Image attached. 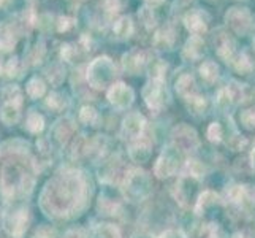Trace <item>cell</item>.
<instances>
[{
	"label": "cell",
	"mask_w": 255,
	"mask_h": 238,
	"mask_svg": "<svg viewBox=\"0 0 255 238\" xmlns=\"http://www.w3.org/2000/svg\"><path fill=\"white\" fill-rule=\"evenodd\" d=\"M87 181L81 172L67 170L52 178L41 194V207L48 215L67 216L84 204Z\"/></svg>",
	"instance_id": "6da1fadb"
},
{
	"label": "cell",
	"mask_w": 255,
	"mask_h": 238,
	"mask_svg": "<svg viewBox=\"0 0 255 238\" xmlns=\"http://www.w3.org/2000/svg\"><path fill=\"white\" fill-rule=\"evenodd\" d=\"M114 76H116V67L107 56L92 60L91 65L87 67V83L95 89H103V87L111 86Z\"/></svg>",
	"instance_id": "7a4b0ae2"
},
{
	"label": "cell",
	"mask_w": 255,
	"mask_h": 238,
	"mask_svg": "<svg viewBox=\"0 0 255 238\" xmlns=\"http://www.w3.org/2000/svg\"><path fill=\"white\" fill-rule=\"evenodd\" d=\"M124 192L126 197L133 202L146 199L151 192V183H149L147 175L141 170H130L124 178Z\"/></svg>",
	"instance_id": "3957f363"
},
{
	"label": "cell",
	"mask_w": 255,
	"mask_h": 238,
	"mask_svg": "<svg viewBox=\"0 0 255 238\" xmlns=\"http://www.w3.org/2000/svg\"><path fill=\"white\" fill-rule=\"evenodd\" d=\"M143 97L146 105L154 111H160L166 100H168V92H166L165 86H163V79H151L143 91Z\"/></svg>",
	"instance_id": "277c9868"
},
{
	"label": "cell",
	"mask_w": 255,
	"mask_h": 238,
	"mask_svg": "<svg viewBox=\"0 0 255 238\" xmlns=\"http://www.w3.org/2000/svg\"><path fill=\"white\" fill-rule=\"evenodd\" d=\"M178 164H179V153L174 146H168L162 153L159 157L155 167H154V173L157 178H168L176 170H178Z\"/></svg>",
	"instance_id": "5b68a950"
},
{
	"label": "cell",
	"mask_w": 255,
	"mask_h": 238,
	"mask_svg": "<svg viewBox=\"0 0 255 238\" xmlns=\"http://www.w3.org/2000/svg\"><path fill=\"white\" fill-rule=\"evenodd\" d=\"M171 137L174 148L181 149V151H195L200 145L197 132L186 124H179L178 127H174Z\"/></svg>",
	"instance_id": "8992f818"
},
{
	"label": "cell",
	"mask_w": 255,
	"mask_h": 238,
	"mask_svg": "<svg viewBox=\"0 0 255 238\" xmlns=\"http://www.w3.org/2000/svg\"><path fill=\"white\" fill-rule=\"evenodd\" d=\"M133 91L130 89V87L124 83H114L111 84L110 91H108V99L110 102L114 105L116 108H128L131 103H133Z\"/></svg>",
	"instance_id": "52a82bcc"
},
{
	"label": "cell",
	"mask_w": 255,
	"mask_h": 238,
	"mask_svg": "<svg viewBox=\"0 0 255 238\" xmlns=\"http://www.w3.org/2000/svg\"><path fill=\"white\" fill-rule=\"evenodd\" d=\"M146 127V119L139 113H130L122 122V135L126 138H141Z\"/></svg>",
	"instance_id": "ba28073f"
},
{
	"label": "cell",
	"mask_w": 255,
	"mask_h": 238,
	"mask_svg": "<svg viewBox=\"0 0 255 238\" xmlns=\"http://www.w3.org/2000/svg\"><path fill=\"white\" fill-rule=\"evenodd\" d=\"M27 223H29L27 210L22 208L5 218V229L8 231V234L13 235L14 238H21L22 234L25 232V229H27Z\"/></svg>",
	"instance_id": "9c48e42d"
},
{
	"label": "cell",
	"mask_w": 255,
	"mask_h": 238,
	"mask_svg": "<svg viewBox=\"0 0 255 238\" xmlns=\"http://www.w3.org/2000/svg\"><path fill=\"white\" fill-rule=\"evenodd\" d=\"M227 24L240 33H244L251 25V14L246 8H232L225 16Z\"/></svg>",
	"instance_id": "30bf717a"
},
{
	"label": "cell",
	"mask_w": 255,
	"mask_h": 238,
	"mask_svg": "<svg viewBox=\"0 0 255 238\" xmlns=\"http://www.w3.org/2000/svg\"><path fill=\"white\" fill-rule=\"evenodd\" d=\"M147 62L146 59V52L141 49H133L128 51L127 54L122 56V67H124L126 72H128L130 75H135L141 70Z\"/></svg>",
	"instance_id": "8fae6325"
},
{
	"label": "cell",
	"mask_w": 255,
	"mask_h": 238,
	"mask_svg": "<svg viewBox=\"0 0 255 238\" xmlns=\"http://www.w3.org/2000/svg\"><path fill=\"white\" fill-rule=\"evenodd\" d=\"M184 24H186L187 30L192 35H197V37H200V35L206 30V22H205L203 16H201L200 11H190V13H187L186 17H184Z\"/></svg>",
	"instance_id": "7c38bea8"
},
{
	"label": "cell",
	"mask_w": 255,
	"mask_h": 238,
	"mask_svg": "<svg viewBox=\"0 0 255 238\" xmlns=\"http://www.w3.org/2000/svg\"><path fill=\"white\" fill-rule=\"evenodd\" d=\"M201 54H203V40L197 37V35H192L182 49V56L186 59L193 60V59H198Z\"/></svg>",
	"instance_id": "4fadbf2b"
},
{
	"label": "cell",
	"mask_w": 255,
	"mask_h": 238,
	"mask_svg": "<svg viewBox=\"0 0 255 238\" xmlns=\"http://www.w3.org/2000/svg\"><path fill=\"white\" fill-rule=\"evenodd\" d=\"M176 91H178L184 99H189V97L195 95L197 92V84H195V79L190 73H186L179 76V79L176 81Z\"/></svg>",
	"instance_id": "5bb4252c"
},
{
	"label": "cell",
	"mask_w": 255,
	"mask_h": 238,
	"mask_svg": "<svg viewBox=\"0 0 255 238\" xmlns=\"http://www.w3.org/2000/svg\"><path fill=\"white\" fill-rule=\"evenodd\" d=\"M130 157L135 162H146L151 157V145H149V142L138 138V142L130 148Z\"/></svg>",
	"instance_id": "9a60e30c"
},
{
	"label": "cell",
	"mask_w": 255,
	"mask_h": 238,
	"mask_svg": "<svg viewBox=\"0 0 255 238\" xmlns=\"http://www.w3.org/2000/svg\"><path fill=\"white\" fill-rule=\"evenodd\" d=\"M219 196L213 191H205L203 194H200L198 196V200H197V205H195V213L197 215H203L205 211L209 208V207H214L219 204Z\"/></svg>",
	"instance_id": "2e32d148"
},
{
	"label": "cell",
	"mask_w": 255,
	"mask_h": 238,
	"mask_svg": "<svg viewBox=\"0 0 255 238\" xmlns=\"http://www.w3.org/2000/svg\"><path fill=\"white\" fill-rule=\"evenodd\" d=\"M73 130H75V126H73L72 119L70 118L60 119V121H57V124L54 127V137L59 140L60 143H65L67 140L72 137Z\"/></svg>",
	"instance_id": "e0dca14e"
},
{
	"label": "cell",
	"mask_w": 255,
	"mask_h": 238,
	"mask_svg": "<svg viewBox=\"0 0 255 238\" xmlns=\"http://www.w3.org/2000/svg\"><path fill=\"white\" fill-rule=\"evenodd\" d=\"M133 29L135 27H133V22H131L130 16H121L113 25V30L119 38H128L130 35L133 33Z\"/></svg>",
	"instance_id": "ac0fdd59"
},
{
	"label": "cell",
	"mask_w": 255,
	"mask_h": 238,
	"mask_svg": "<svg viewBox=\"0 0 255 238\" xmlns=\"http://www.w3.org/2000/svg\"><path fill=\"white\" fill-rule=\"evenodd\" d=\"M0 119H2L5 124H14L19 119V107L14 103H10V102H5L2 105V108H0Z\"/></svg>",
	"instance_id": "d6986e66"
},
{
	"label": "cell",
	"mask_w": 255,
	"mask_h": 238,
	"mask_svg": "<svg viewBox=\"0 0 255 238\" xmlns=\"http://www.w3.org/2000/svg\"><path fill=\"white\" fill-rule=\"evenodd\" d=\"M174 41V32L170 29V27H165V29H160L154 35V45L160 49H165V48H170Z\"/></svg>",
	"instance_id": "ffe728a7"
},
{
	"label": "cell",
	"mask_w": 255,
	"mask_h": 238,
	"mask_svg": "<svg viewBox=\"0 0 255 238\" xmlns=\"http://www.w3.org/2000/svg\"><path fill=\"white\" fill-rule=\"evenodd\" d=\"M25 91H27L29 97H32V99H40V97L46 92L45 81L35 76V78H32L30 81L27 83V87H25Z\"/></svg>",
	"instance_id": "44dd1931"
},
{
	"label": "cell",
	"mask_w": 255,
	"mask_h": 238,
	"mask_svg": "<svg viewBox=\"0 0 255 238\" xmlns=\"http://www.w3.org/2000/svg\"><path fill=\"white\" fill-rule=\"evenodd\" d=\"M184 175L190 176V178L200 180L201 176L205 175V167L198 161H195V159H190V161L186 162V167H184Z\"/></svg>",
	"instance_id": "7402d4cb"
},
{
	"label": "cell",
	"mask_w": 255,
	"mask_h": 238,
	"mask_svg": "<svg viewBox=\"0 0 255 238\" xmlns=\"http://www.w3.org/2000/svg\"><path fill=\"white\" fill-rule=\"evenodd\" d=\"M200 73L208 83H213L219 76V67L216 65V62H213V60H206V62H203V65L200 67Z\"/></svg>",
	"instance_id": "603a6c76"
},
{
	"label": "cell",
	"mask_w": 255,
	"mask_h": 238,
	"mask_svg": "<svg viewBox=\"0 0 255 238\" xmlns=\"http://www.w3.org/2000/svg\"><path fill=\"white\" fill-rule=\"evenodd\" d=\"M94 238H121V232L118 227L111 224H103L95 229Z\"/></svg>",
	"instance_id": "cb8c5ba5"
},
{
	"label": "cell",
	"mask_w": 255,
	"mask_h": 238,
	"mask_svg": "<svg viewBox=\"0 0 255 238\" xmlns=\"http://www.w3.org/2000/svg\"><path fill=\"white\" fill-rule=\"evenodd\" d=\"M25 126H27V129L32 134H38V132H41L43 127H45V119H43V116L37 111H30L27 116V124Z\"/></svg>",
	"instance_id": "d4e9b609"
},
{
	"label": "cell",
	"mask_w": 255,
	"mask_h": 238,
	"mask_svg": "<svg viewBox=\"0 0 255 238\" xmlns=\"http://www.w3.org/2000/svg\"><path fill=\"white\" fill-rule=\"evenodd\" d=\"M46 105L51 108V110H56V111H60V110H64L68 102L65 100V97L64 95H60L57 92H52L49 94V97L46 99Z\"/></svg>",
	"instance_id": "484cf974"
},
{
	"label": "cell",
	"mask_w": 255,
	"mask_h": 238,
	"mask_svg": "<svg viewBox=\"0 0 255 238\" xmlns=\"http://www.w3.org/2000/svg\"><path fill=\"white\" fill-rule=\"evenodd\" d=\"M3 95H5L6 102L14 103V105H17V107H19L21 102H22V92L17 86H8L3 92Z\"/></svg>",
	"instance_id": "4316f807"
},
{
	"label": "cell",
	"mask_w": 255,
	"mask_h": 238,
	"mask_svg": "<svg viewBox=\"0 0 255 238\" xmlns=\"http://www.w3.org/2000/svg\"><path fill=\"white\" fill-rule=\"evenodd\" d=\"M138 16L147 29H152L155 25V16H154V11L151 6H143L141 10H139Z\"/></svg>",
	"instance_id": "83f0119b"
},
{
	"label": "cell",
	"mask_w": 255,
	"mask_h": 238,
	"mask_svg": "<svg viewBox=\"0 0 255 238\" xmlns=\"http://www.w3.org/2000/svg\"><path fill=\"white\" fill-rule=\"evenodd\" d=\"M227 197L233 204H241L246 197V186H232L227 191Z\"/></svg>",
	"instance_id": "f1b7e54d"
},
{
	"label": "cell",
	"mask_w": 255,
	"mask_h": 238,
	"mask_svg": "<svg viewBox=\"0 0 255 238\" xmlns=\"http://www.w3.org/2000/svg\"><path fill=\"white\" fill-rule=\"evenodd\" d=\"M80 119L84 124H95V122L99 121V113L92 107H83L80 111Z\"/></svg>",
	"instance_id": "f546056e"
},
{
	"label": "cell",
	"mask_w": 255,
	"mask_h": 238,
	"mask_svg": "<svg viewBox=\"0 0 255 238\" xmlns=\"http://www.w3.org/2000/svg\"><path fill=\"white\" fill-rule=\"evenodd\" d=\"M65 78V70L60 67V65H52L49 70H48V79L52 83V84H60L64 81Z\"/></svg>",
	"instance_id": "4dcf8cb0"
},
{
	"label": "cell",
	"mask_w": 255,
	"mask_h": 238,
	"mask_svg": "<svg viewBox=\"0 0 255 238\" xmlns=\"http://www.w3.org/2000/svg\"><path fill=\"white\" fill-rule=\"evenodd\" d=\"M187 102H189V108L192 110V111H195V113H201L205 110V107H206V102H205V99L203 97H200V95H192V97H189V99H186Z\"/></svg>",
	"instance_id": "1f68e13d"
},
{
	"label": "cell",
	"mask_w": 255,
	"mask_h": 238,
	"mask_svg": "<svg viewBox=\"0 0 255 238\" xmlns=\"http://www.w3.org/2000/svg\"><path fill=\"white\" fill-rule=\"evenodd\" d=\"M208 138L211 140V142H214V143H219L222 140V127H221L219 122H213V124L209 126Z\"/></svg>",
	"instance_id": "d6a6232c"
},
{
	"label": "cell",
	"mask_w": 255,
	"mask_h": 238,
	"mask_svg": "<svg viewBox=\"0 0 255 238\" xmlns=\"http://www.w3.org/2000/svg\"><path fill=\"white\" fill-rule=\"evenodd\" d=\"M235 68L238 70V72H241V73H248L249 70L252 68V64H251V60L248 59V56L241 54V56H238V59L235 60Z\"/></svg>",
	"instance_id": "836d02e7"
},
{
	"label": "cell",
	"mask_w": 255,
	"mask_h": 238,
	"mask_svg": "<svg viewBox=\"0 0 255 238\" xmlns=\"http://www.w3.org/2000/svg\"><path fill=\"white\" fill-rule=\"evenodd\" d=\"M241 122L248 129H255V110H246L240 116Z\"/></svg>",
	"instance_id": "e575fe53"
},
{
	"label": "cell",
	"mask_w": 255,
	"mask_h": 238,
	"mask_svg": "<svg viewBox=\"0 0 255 238\" xmlns=\"http://www.w3.org/2000/svg\"><path fill=\"white\" fill-rule=\"evenodd\" d=\"M105 11H107V14L110 16H114L118 14L121 11V0H105Z\"/></svg>",
	"instance_id": "d590c367"
},
{
	"label": "cell",
	"mask_w": 255,
	"mask_h": 238,
	"mask_svg": "<svg viewBox=\"0 0 255 238\" xmlns=\"http://www.w3.org/2000/svg\"><path fill=\"white\" fill-rule=\"evenodd\" d=\"M73 19H70V17L67 16H60L59 19H57V30L59 32H67L73 27Z\"/></svg>",
	"instance_id": "8d00e7d4"
},
{
	"label": "cell",
	"mask_w": 255,
	"mask_h": 238,
	"mask_svg": "<svg viewBox=\"0 0 255 238\" xmlns=\"http://www.w3.org/2000/svg\"><path fill=\"white\" fill-rule=\"evenodd\" d=\"M60 54H62V59L67 60V62H73V57L76 54V49L72 45H64L62 49H60Z\"/></svg>",
	"instance_id": "74e56055"
},
{
	"label": "cell",
	"mask_w": 255,
	"mask_h": 238,
	"mask_svg": "<svg viewBox=\"0 0 255 238\" xmlns=\"http://www.w3.org/2000/svg\"><path fill=\"white\" fill-rule=\"evenodd\" d=\"M54 231H52L51 227H48V226H41L38 231H37V234H35V238H54Z\"/></svg>",
	"instance_id": "f35d334b"
},
{
	"label": "cell",
	"mask_w": 255,
	"mask_h": 238,
	"mask_svg": "<svg viewBox=\"0 0 255 238\" xmlns=\"http://www.w3.org/2000/svg\"><path fill=\"white\" fill-rule=\"evenodd\" d=\"M5 72H6L8 76L16 75V72H17V59H10V60H8V64L5 67Z\"/></svg>",
	"instance_id": "ab89813d"
},
{
	"label": "cell",
	"mask_w": 255,
	"mask_h": 238,
	"mask_svg": "<svg viewBox=\"0 0 255 238\" xmlns=\"http://www.w3.org/2000/svg\"><path fill=\"white\" fill-rule=\"evenodd\" d=\"M246 143H248V142H246L243 137H235L230 142V146L235 149V151H241V149L246 146Z\"/></svg>",
	"instance_id": "60d3db41"
},
{
	"label": "cell",
	"mask_w": 255,
	"mask_h": 238,
	"mask_svg": "<svg viewBox=\"0 0 255 238\" xmlns=\"http://www.w3.org/2000/svg\"><path fill=\"white\" fill-rule=\"evenodd\" d=\"M64 238H86V234L81 231V229H73L64 235Z\"/></svg>",
	"instance_id": "b9f144b4"
},
{
	"label": "cell",
	"mask_w": 255,
	"mask_h": 238,
	"mask_svg": "<svg viewBox=\"0 0 255 238\" xmlns=\"http://www.w3.org/2000/svg\"><path fill=\"white\" fill-rule=\"evenodd\" d=\"M159 238H186V235L179 231H168V232L162 234Z\"/></svg>",
	"instance_id": "7bdbcfd3"
},
{
	"label": "cell",
	"mask_w": 255,
	"mask_h": 238,
	"mask_svg": "<svg viewBox=\"0 0 255 238\" xmlns=\"http://www.w3.org/2000/svg\"><path fill=\"white\" fill-rule=\"evenodd\" d=\"M146 3H147V6H157V5H160V3H163V0H146Z\"/></svg>",
	"instance_id": "ee69618b"
},
{
	"label": "cell",
	"mask_w": 255,
	"mask_h": 238,
	"mask_svg": "<svg viewBox=\"0 0 255 238\" xmlns=\"http://www.w3.org/2000/svg\"><path fill=\"white\" fill-rule=\"evenodd\" d=\"M13 0H0V8H6L8 5H11Z\"/></svg>",
	"instance_id": "f6af8a7d"
},
{
	"label": "cell",
	"mask_w": 255,
	"mask_h": 238,
	"mask_svg": "<svg viewBox=\"0 0 255 238\" xmlns=\"http://www.w3.org/2000/svg\"><path fill=\"white\" fill-rule=\"evenodd\" d=\"M233 238H249L246 234H243V232H238V234H235L233 235Z\"/></svg>",
	"instance_id": "bcb514c9"
},
{
	"label": "cell",
	"mask_w": 255,
	"mask_h": 238,
	"mask_svg": "<svg viewBox=\"0 0 255 238\" xmlns=\"http://www.w3.org/2000/svg\"><path fill=\"white\" fill-rule=\"evenodd\" d=\"M252 165H254V169H255V149H254V151H252Z\"/></svg>",
	"instance_id": "7dc6e473"
},
{
	"label": "cell",
	"mask_w": 255,
	"mask_h": 238,
	"mask_svg": "<svg viewBox=\"0 0 255 238\" xmlns=\"http://www.w3.org/2000/svg\"><path fill=\"white\" fill-rule=\"evenodd\" d=\"M211 238H219V237H211Z\"/></svg>",
	"instance_id": "c3c4849f"
},
{
	"label": "cell",
	"mask_w": 255,
	"mask_h": 238,
	"mask_svg": "<svg viewBox=\"0 0 255 238\" xmlns=\"http://www.w3.org/2000/svg\"><path fill=\"white\" fill-rule=\"evenodd\" d=\"M254 43H255V40H254Z\"/></svg>",
	"instance_id": "681fc988"
},
{
	"label": "cell",
	"mask_w": 255,
	"mask_h": 238,
	"mask_svg": "<svg viewBox=\"0 0 255 238\" xmlns=\"http://www.w3.org/2000/svg\"><path fill=\"white\" fill-rule=\"evenodd\" d=\"M254 234H255V232H254Z\"/></svg>",
	"instance_id": "f907efd6"
}]
</instances>
